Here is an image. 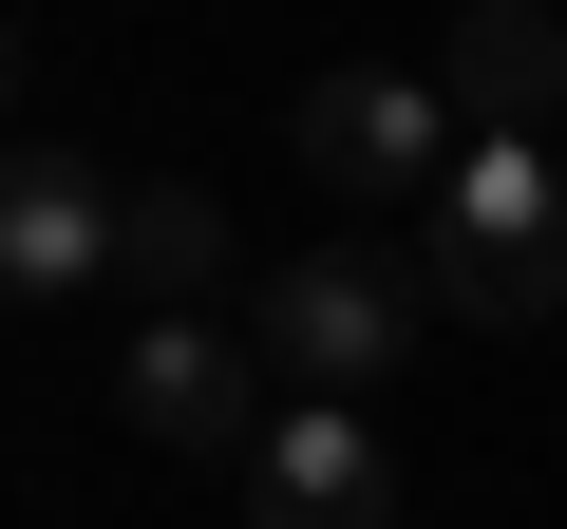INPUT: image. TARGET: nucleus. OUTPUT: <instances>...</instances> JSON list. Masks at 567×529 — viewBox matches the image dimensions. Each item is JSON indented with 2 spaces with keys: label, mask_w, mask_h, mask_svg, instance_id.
I'll return each mask as SVG.
<instances>
[{
  "label": "nucleus",
  "mask_w": 567,
  "mask_h": 529,
  "mask_svg": "<svg viewBox=\"0 0 567 529\" xmlns=\"http://www.w3.org/2000/svg\"><path fill=\"white\" fill-rule=\"evenodd\" d=\"M246 529H398V454H379V416L284 397L265 454H246Z\"/></svg>",
  "instance_id": "nucleus-6"
},
{
  "label": "nucleus",
  "mask_w": 567,
  "mask_h": 529,
  "mask_svg": "<svg viewBox=\"0 0 567 529\" xmlns=\"http://www.w3.org/2000/svg\"><path fill=\"white\" fill-rule=\"evenodd\" d=\"M416 284L454 322H548L567 303V152L548 133H473V170L416 208Z\"/></svg>",
  "instance_id": "nucleus-1"
},
{
  "label": "nucleus",
  "mask_w": 567,
  "mask_h": 529,
  "mask_svg": "<svg viewBox=\"0 0 567 529\" xmlns=\"http://www.w3.org/2000/svg\"><path fill=\"white\" fill-rule=\"evenodd\" d=\"M114 246H133V189L95 170V152H0V284L20 303H76V284H114Z\"/></svg>",
  "instance_id": "nucleus-5"
},
{
  "label": "nucleus",
  "mask_w": 567,
  "mask_h": 529,
  "mask_svg": "<svg viewBox=\"0 0 567 529\" xmlns=\"http://www.w3.org/2000/svg\"><path fill=\"white\" fill-rule=\"evenodd\" d=\"M284 152H303L341 208H435V189L473 170V114H454L435 76H398V58H341V76H303Z\"/></svg>",
  "instance_id": "nucleus-3"
},
{
  "label": "nucleus",
  "mask_w": 567,
  "mask_h": 529,
  "mask_svg": "<svg viewBox=\"0 0 567 529\" xmlns=\"http://www.w3.org/2000/svg\"><path fill=\"white\" fill-rule=\"evenodd\" d=\"M114 397H133V435H152V454H265V416H284V378H265V341H246V322H133Z\"/></svg>",
  "instance_id": "nucleus-4"
},
{
  "label": "nucleus",
  "mask_w": 567,
  "mask_h": 529,
  "mask_svg": "<svg viewBox=\"0 0 567 529\" xmlns=\"http://www.w3.org/2000/svg\"><path fill=\"white\" fill-rule=\"evenodd\" d=\"M114 284H133L152 322H208V303H246V284H227V208H208V189H133Z\"/></svg>",
  "instance_id": "nucleus-8"
},
{
  "label": "nucleus",
  "mask_w": 567,
  "mask_h": 529,
  "mask_svg": "<svg viewBox=\"0 0 567 529\" xmlns=\"http://www.w3.org/2000/svg\"><path fill=\"white\" fill-rule=\"evenodd\" d=\"M435 95L473 133H567V20L548 0H473V20L435 39Z\"/></svg>",
  "instance_id": "nucleus-7"
},
{
  "label": "nucleus",
  "mask_w": 567,
  "mask_h": 529,
  "mask_svg": "<svg viewBox=\"0 0 567 529\" xmlns=\"http://www.w3.org/2000/svg\"><path fill=\"white\" fill-rule=\"evenodd\" d=\"M246 341H265L284 397L379 416V378L416 360V264H379V246H303V264H265V284H246Z\"/></svg>",
  "instance_id": "nucleus-2"
}]
</instances>
